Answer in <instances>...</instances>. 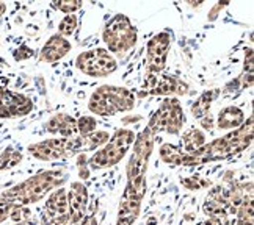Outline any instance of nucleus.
<instances>
[{
  "instance_id": "1",
  "label": "nucleus",
  "mask_w": 254,
  "mask_h": 225,
  "mask_svg": "<svg viewBox=\"0 0 254 225\" xmlns=\"http://www.w3.org/2000/svg\"><path fill=\"white\" fill-rule=\"evenodd\" d=\"M154 139L155 135L149 127H146L133 142V152L127 164V186L118 210L120 224L132 225V222L138 218L141 199L146 194V171L152 153Z\"/></svg>"
},
{
  "instance_id": "2",
  "label": "nucleus",
  "mask_w": 254,
  "mask_h": 225,
  "mask_svg": "<svg viewBox=\"0 0 254 225\" xmlns=\"http://www.w3.org/2000/svg\"><path fill=\"white\" fill-rule=\"evenodd\" d=\"M63 180L64 175L62 171H44L8 189V194L11 195L14 207H27L30 203L40 202L47 192H51Z\"/></svg>"
},
{
  "instance_id": "3",
  "label": "nucleus",
  "mask_w": 254,
  "mask_h": 225,
  "mask_svg": "<svg viewBox=\"0 0 254 225\" xmlns=\"http://www.w3.org/2000/svg\"><path fill=\"white\" fill-rule=\"evenodd\" d=\"M135 106V94L127 88L105 85L97 88L88 102V110L97 116H115L130 111Z\"/></svg>"
},
{
  "instance_id": "4",
  "label": "nucleus",
  "mask_w": 254,
  "mask_h": 225,
  "mask_svg": "<svg viewBox=\"0 0 254 225\" xmlns=\"http://www.w3.org/2000/svg\"><path fill=\"white\" fill-rule=\"evenodd\" d=\"M135 142V133L129 129L116 130V133L104 144V147L97 150L90 160L88 166L93 171H99L118 164Z\"/></svg>"
},
{
  "instance_id": "5",
  "label": "nucleus",
  "mask_w": 254,
  "mask_h": 225,
  "mask_svg": "<svg viewBox=\"0 0 254 225\" xmlns=\"http://www.w3.org/2000/svg\"><path fill=\"white\" fill-rule=\"evenodd\" d=\"M136 38H138L136 28L126 14H116L102 32L107 50L115 55H126L136 44Z\"/></svg>"
},
{
  "instance_id": "6",
  "label": "nucleus",
  "mask_w": 254,
  "mask_h": 225,
  "mask_svg": "<svg viewBox=\"0 0 254 225\" xmlns=\"http://www.w3.org/2000/svg\"><path fill=\"white\" fill-rule=\"evenodd\" d=\"M28 153L41 161H57L86 150L85 136L75 138H52L28 145Z\"/></svg>"
},
{
  "instance_id": "7",
  "label": "nucleus",
  "mask_w": 254,
  "mask_h": 225,
  "mask_svg": "<svg viewBox=\"0 0 254 225\" xmlns=\"http://www.w3.org/2000/svg\"><path fill=\"white\" fill-rule=\"evenodd\" d=\"M185 124V114L184 108L178 99L168 97L162 102L159 110L155 111L152 119L149 122V129L154 135L159 132H167L170 135H178Z\"/></svg>"
},
{
  "instance_id": "8",
  "label": "nucleus",
  "mask_w": 254,
  "mask_h": 225,
  "mask_svg": "<svg viewBox=\"0 0 254 225\" xmlns=\"http://www.w3.org/2000/svg\"><path fill=\"white\" fill-rule=\"evenodd\" d=\"M75 66L82 74L94 78L112 75L118 69L115 56L107 48H91L75 58Z\"/></svg>"
},
{
  "instance_id": "9",
  "label": "nucleus",
  "mask_w": 254,
  "mask_h": 225,
  "mask_svg": "<svg viewBox=\"0 0 254 225\" xmlns=\"http://www.w3.org/2000/svg\"><path fill=\"white\" fill-rule=\"evenodd\" d=\"M9 80L0 77V119L21 117L33 110V102L30 97L21 92L8 90Z\"/></svg>"
},
{
  "instance_id": "10",
  "label": "nucleus",
  "mask_w": 254,
  "mask_h": 225,
  "mask_svg": "<svg viewBox=\"0 0 254 225\" xmlns=\"http://www.w3.org/2000/svg\"><path fill=\"white\" fill-rule=\"evenodd\" d=\"M170 45L171 35L168 32L155 35L148 43V50H146V69H148V75H159L163 71Z\"/></svg>"
},
{
  "instance_id": "11",
  "label": "nucleus",
  "mask_w": 254,
  "mask_h": 225,
  "mask_svg": "<svg viewBox=\"0 0 254 225\" xmlns=\"http://www.w3.org/2000/svg\"><path fill=\"white\" fill-rule=\"evenodd\" d=\"M69 219L67 208V192L64 188L55 189L46 202V210L43 216L44 225H64Z\"/></svg>"
},
{
  "instance_id": "12",
  "label": "nucleus",
  "mask_w": 254,
  "mask_h": 225,
  "mask_svg": "<svg viewBox=\"0 0 254 225\" xmlns=\"http://www.w3.org/2000/svg\"><path fill=\"white\" fill-rule=\"evenodd\" d=\"M88 202V192L83 183L74 181L71 184V191L67 192V208H69V219L71 224H79L85 218Z\"/></svg>"
},
{
  "instance_id": "13",
  "label": "nucleus",
  "mask_w": 254,
  "mask_h": 225,
  "mask_svg": "<svg viewBox=\"0 0 254 225\" xmlns=\"http://www.w3.org/2000/svg\"><path fill=\"white\" fill-rule=\"evenodd\" d=\"M71 43L66 38L60 35H52L47 39V43L41 48V60L46 63H55L60 61L63 56L71 52Z\"/></svg>"
},
{
  "instance_id": "14",
  "label": "nucleus",
  "mask_w": 254,
  "mask_h": 225,
  "mask_svg": "<svg viewBox=\"0 0 254 225\" xmlns=\"http://www.w3.org/2000/svg\"><path fill=\"white\" fill-rule=\"evenodd\" d=\"M46 132L52 133V135H58L62 138H75L77 132V121L71 114L66 113H58L54 117L47 121V124L44 125Z\"/></svg>"
},
{
  "instance_id": "15",
  "label": "nucleus",
  "mask_w": 254,
  "mask_h": 225,
  "mask_svg": "<svg viewBox=\"0 0 254 225\" xmlns=\"http://www.w3.org/2000/svg\"><path fill=\"white\" fill-rule=\"evenodd\" d=\"M189 92V85L174 75H162L160 80L151 91V94L159 95H182Z\"/></svg>"
},
{
  "instance_id": "16",
  "label": "nucleus",
  "mask_w": 254,
  "mask_h": 225,
  "mask_svg": "<svg viewBox=\"0 0 254 225\" xmlns=\"http://www.w3.org/2000/svg\"><path fill=\"white\" fill-rule=\"evenodd\" d=\"M245 122V113L239 106H224L217 116V127L220 130H236Z\"/></svg>"
},
{
  "instance_id": "17",
  "label": "nucleus",
  "mask_w": 254,
  "mask_h": 225,
  "mask_svg": "<svg viewBox=\"0 0 254 225\" xmlns=\"http://www.w3.org/2000/svg\"><path fill=\"white\" fill-rule=\"evenodd\" d=\"M206 135H204L199 129H190L189 132H185L182 136V145L184 150L187 155H194L198 150H201L206 145Z\"/></svg>"
},
{
  "instance_id": "18",
  "label": "nucleus",
  "mask_w": 254,
  "mask_h": 225,
  "mask_svg": "<svg viewBox=\"0 0 254 225\" xmlns=\"http://www.w3.org/2000/svg\"><path fill=\"white\" fill-rule=\"evenodd\" d=\"M218 95H220L218 90H209L206 92H202L198 97V100L191 105V114H193L194 119H202L204 116H207L210 111L212 102L217 99Z\"/></svg>"
},
{
  "instance_id": "19",
  "label": "nucleus",
  "mask_w": 254,
  "mask_h": 225,
  "mask_svg": "<svg viewBox=\"0 0 254 225\" xmlns=\"http://www.w3.org/2000/svg\"><path fill=\"white\" fill-rule=\"evenodd\" d=\"M160 158L168 163V164H176V166H182L184 160V152L178 149L176 145L171 144H163L160 147Z\"/></svg>"
},
{
  "instance_id": "20",
  "label": "nucleus",
  "mask_w": 254,
  "mask_h": 225,
  "mask_svg": "<svg viewBox=\"0 0 254 225\" xmlns=\"http://www.w3.org/2000/svg\"><path fill=\"white\" fill-rule=\"evenodd\" d=\"M22 161V153L14 150L13 147L5 149L2 153H0V171H6L11 169L14 166H17Z\"/></svg>"
},
{
  "instance_id": "21",
  "label": "nucleus",
  "mask_w": 254,
  "mask_h": 225,
  "mask_svg": "<svg viewBox=\"0 0 254 225\" xmlns=\"http://www.w3.org/2000/svg\"><path fill=\"white\" fill-rule=\"evenodd\" d=\"M110 139V135L109 132H104V130H96L94 133L85 136V142H86V150H94V149H99L101 145H104L107 141Z\"/></svg>"
},
{
  "instance_id": "22",
  "label": "nucleus",
  "mask_w": 254,
  "mask_h": 225,
  "mask_svg": "<svg viewBox=\"0 0 254 225\" xmlns=\"http://www.w3.org/2000/svg\"><path fill=\"white\" fill-rule=\"evenodd\" d=\"M97 130V121L93 116H82L79 121H77V132L79 136H88Z\"/></svg>"
},
{
  "instance_id": "23",
  "label": "nucleus",
  "mask_w": 254,
  "mask_h": 225,
  "mask_svg": "<svg viewBox=\"0 0 254 225\" xmlns=\"http://www.w3.org/2000/svg\"><path fill=\"white\" fill-rule=\"evenodd\" d=\"M75 27H77V16L75 14H66L60 25H58V35L66 38V36H71L75 32Z\"/></svg>"
},
{
  "instance_id": "24",
  "label": "nucleus",
  "mask_w": 254,
  "mask_h": 225,
  "mask_svg": "<svg viewBox=\"0 0 254 225\" xmlns=\"http://www.w3.org/2000/svg\"><path fill=\"white\" fill-rule=\"evenodd\" d=\"M13 208H14V202L9 197V194L6 191L3 194H0V224L9 218V213H11Z\"/></svg>"
},
{
  "instance_id": "25",
  "label": "nucleus",
  "mask_w": 254,
  "mask_h": 225,
  "mask_svg": "<svg viewBox=\"0 0 254 225\" xmlns=\"http://www.w3.org/2000/svg\"><path fill=\"white\" fill-rule=\"evenodd\" d=\"M55 9L62 11L64 14H74L77 9L82 8L80 0H63V2H54L52 3Z\"/></svg>"
},
{
  "instance_id": "26",
  "label": "nucleus",
  "mask_w": 254,
  "mask_h": 225,
  "mask_svg": "<svg viewBox=\"0 0 254 225\" xmlns=\"http://www.w3.org/2000/svg\"><path fill=\"white\" fill-rule=\"evenodd\" d=\"M13 56H14L16 61H24V60H28V58L33 56V50L32 48H28L27 45H21L17 50H14Z\"/></svg>"
},
{
  "instance_id": "27",
  "label": "nucleus",
  "mask_w": 254,
  "mask_h": 225,
  "mask_svg": "<svg viewBox=\"0 0 254 225\" xmlns=\"http://www.w3.org/2000/svg\"><path fill=\"white\" fill-rule=\"evenodd\" d=\"M199 124H201L202 129H206V130H212V129H213V117H212L210 114L204 116L202 119H199Z\"/></svg>"
},
{
  "instance_id": "28",
  "label": "nucleus",
  "mask_w": 254,
  "mask_h": 225,
  "mask_svg": "<svg viewBox=\"0 0 254 225\" xmlns=\"http://www.w3.org/2000/svg\"><path fill=\"white\" fill-rule=\"evenodd\" d=\"M5 11H6V5L0 2V17H2V16L5 14Z\"/></svg>"
},
{
  "instance_id": "29",
  "label": "nucleus",
  "mask_w": 254,
  "mask_h": 225,
  "mask_svg": "<svg viewBox=\"0 0 254 225\" xmlns=\"http://www.w3.org/2000/svg\"><path fill=\"white\" fill-rule=\"evenodd\" d=\"M5 67H6V61L3 60V58H0V72H2Z\"/></svg>"
},
{
  "instance_id": "30",
  "label": "nucleus",
  "mask_w": 254,
  "mask_h": 225,
  "mask_svg": "<svg viewBox=\"0 0 254 225\" xmlns=\"http://www.w3.org/2000/svg\"><path fill=\"white\" fill-rule=\"evenodd\" d=\"M14 225H35V224H32V222L25 221V222H19V224H14Z\"/></svg>"
}]
</instances>
